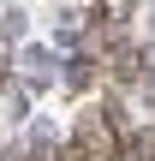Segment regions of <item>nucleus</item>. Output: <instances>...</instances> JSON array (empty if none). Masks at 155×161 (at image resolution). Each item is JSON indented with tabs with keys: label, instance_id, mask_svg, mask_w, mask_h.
Segmentation results:
<instances>
[{
	"label": "nucleus",
	"instance_id": "1",
	"mask_svg": "<svg viewBox=\"0 0 155 161\" xmlns=\"http://www.w3.org/2000/svg\"><path fill=\"white\" fill-rule=\"evenodd\" d=\"M125 143H131V125H125L119 108H84L78 125H72L66 161H119Z\"/></svg>",
	"mask_w": 155,
	"mask_h": 161
},
{
	"label": "nucleus",
	"instance_id": "2",
	"mask_svg": "<svg viewBox=\"0 0 155 161\" xmlns=\"http://www.w3.org/2000/svg\"><path fill=\"white\" fill-rule=\"evenodd\" d=\"M0 84H6V54H0Z\"/></svg>",
	"mask_w": 155,
	"mask_h": 161
}]
</instances>
